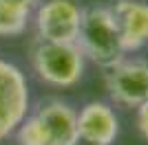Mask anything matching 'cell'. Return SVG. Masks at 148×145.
<instances>
[{
	"label": "cell",
	"instance_id": "cell-4",
	"mask_svg": "<svg viewBox=\"0 0 148 145\" xmlns=\"http://www.w3.org/2000/svg\"><path fill=\"white\" fill-rule=\"evenodd\" d=\"M31 13L38 37L49 42H75L82 20L77 0H40Z\"/></svg>",
	"mask_w": 148,
	"mask_h": 145
},
{
	"label": "cell",
	"instance_id": "cell-2",
	"mask_svg": "<svg viewBox=\"0 0 148 145\" xmlns=\"http://www.w3.org/2000/svg\"><path fill=\"white\" fill-rule=\"evenodd\" d=\"M75 44L82 51L84 60H91L93 64H97L106 70L115 66L117 62H122L126 55L108 7L95 5L82 9L80 31H77Z\"/></svg>",
	"mask_w": 148,
	"mask_h": 145
},
{
	"label": "cell",
	"instance_id": "cell-10",
	"mask_svg": "<svg viewBox=\"0 0 148 145\" xmlns=\"http://www.w3.org/2000/svg\"><path fill=\"white\" fill-rule=\"evenodd\" d=\"M13 134H16L18 145H49L47 130L36 115H27Z\"/></svg>",
	"mask_w": 148,
	"mask_h": 145
},
{
	"label": "cell",
	"instance_id": "cell-6",
	"mask_svg": "<svg viewBox=\"0 0 148 145\" xmlns=\"http://www.w3.org/2000/svg\"><path fill=\"white\" fill-rule=\"evenodd\" d=\"M111 16L117 29L124 53H135L148 44V2L146 0H115Z\"/></svg>",
	"mask_w": 148,
	"mask_h": 145
},
{
	"label": "cell",
	"instance_id": "cell-5",
	"mask_svg": "<svg viewBox=\"0 0 148 145\" xmlns=\"http://www.w3.org/2000/svg\"><path fill=\"white\" fill-rule=\"evenodd\" d=\"M104 86L113 103L124 108L142 106L148 101V62L124 57L106 70Z\"/></svg>",
	"mask_w": 148,
	"mask_h": 145
},
{
	"label": "cell",
	"instance_id": "cell-7",
	"mask_svg": "<svg viewBox=\"0 0 148 145\" xmlns=\"http://www.w3.org/2000/svg\"><path fill=\"white\" fill-rule=\"evenodd\" d=\"M77 136L97 145H113L119 136V119L111 103L88 101L77 112Z\"/></svg>",
	"mask_w": 148,
	"mask_h": 145
},
{
	"label": "cell",
	"instance_id": "cell-1",
	"mask_svg": "<svg viewBox=\"0 0 148 145\" xmlns=\"http://www.w3.org/2000/svg\"><path fill=\"white\" fill-rule=\"evenodd\" d=\"M29 62L38 79L53 88H71L80 84L86 66L75 42H49L38 35L29 44Z\"/></svg>",
	"mask_w": 148,
	"mask_h": 145
},
{
	"label": "cell",
	"instance_id": "cell-12",
	"mask_svg": "<svg viewBox=\"0 0 148 145\" xmlns=\"http://www.w3.org/2000/svg\"><path fill=\"white\" fill-rule=\"evenodd\" d=\"M7 2H13V5H20V7H27V9H33L40 0H7Z\"/></svg>",
	"mask_w": 148,
	"mask_h": 145
},
{
	"label": "cell",
	"instance_id": "cell-9",
	"mask_svg": "<svg viewBox=\"0 0 148 145\" xmlns=\"http://www.w3.org/2000/svg\"><path fill=\"white\" fill-rule=\"evenodd\" d=\"M31 11L33 9L0 0V37L22 35L31 22Z\"/></svg>",
	"mask_w": 148,
	"mask_h": 145
},
{
	"label": "cell",
	"instance_id": "cell-8",
	"mask_svg": "<svg viewBox=\"0 0 148 145\" xmlns=\"http://www.w3.org/2000/svg\"><path fill=\"white\" fill-rule=\"evenodd\" d=\"M36 117L42 121L49 145H69L77 139V110L62 99H49L40 103Z\"/></svg>",
	"mask_w": 148,
	"mask_h": 145
},
{
	"label": "cell",
	"instance_id": "cell-11",
	"mask_svg": "<svg viewBox=\"0 0 148 145\" xmlns=\"http://www.w3.org/2000/svg\"><path fill=\"white\" fill-rule=\"evenodd\" d=\"M137 130L148 141V101H144L142 106H137Z\"/></svg>",
	"mask_w": 148,
	"mask_h": 145
},
{
	"label": "cell",
	"instance_id": "cell-13",
	"mask_svg": "<svg viewBox=\"0 0 148 145\" xmlns=\"http://www.w3.org/2000/svg\"><path fill=\"white\" fill-rule=\"evenodd\" d=\"M69 145H97V143H91V141H86V139H80V136H77V139H75L73 143H69Z\"/></svg>",
	"mask_w": 148,
	"mask_h": 145
},
{
	"label": "cell",
	"instance_id": "cell-3",
	"mask_svg": "<svg viewBox=\"0 0 148 145\" xmlns=\"http://www.w3.org/2000/svg\"><path fill=\"white\" fill-rule=\"evenodd\" d=\"M31 95L25 72L13 62L0 57V143L16 132L29 115Z\"/></svg>",
	"mask_w": 148,
	"mask_h": 145
}]
</instances>
